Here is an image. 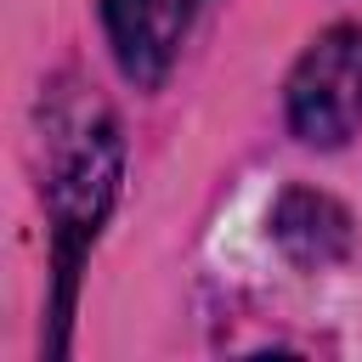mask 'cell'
Here are the masks:
<instances>
[{"instance_id":"cell-3","label":"cell","mask_w":362,"mask_h":362,"mask_svg":"<svg viewBox=\"0 0 362 362\" xmlns=\"http://www.w3.org/2000/svg\"><path fill=\"white\" fill-rule=\"evenodd\" d=\"M102 23H107V40H113L124 79L158 85L181 51V34L192 23V0H102Z\"/></svg>"},{"instance_id":"cell-4","label":"cell","mask_w":362,"mask_h":362,"mask_svg":"<svg viewBox=\"0 0 362 362\" xmlns=\"http://www.w3.org/2000/svg\"><path fill=\"white\" fill-rule=\"evenodd\" d=\"M272 238L277 249L305 266V272H322V266H339L351 255V215L328 198V192H311V187H288L272 209Z\"/></svg>"},{"instance_id":"cell-2","label":"cell","mask_w":362,"mask_h":362,"mask_svg":"<svg viewBox=\"0 0 362 362\" xmlns=\"http://www.w3.org/2000/svg\"><path fill=\"white\" fill-rule=\"evenodd\" d=\"M113 181H119V136L113 130H96L79 141V153L68 158L51 204H57V272H62V294H57V322L68 317V300H74V272H79V255L85 243L96 238V221L107 215V198H113Z\"/></svg>"},{"instance_id":"cell-1","label":"cell","mask_w":362,"mask_h":362,"mask_svg":"<svg viewBox=\"0 0 362 362\" xmlns=\"http://www.w3.org/2000/svg\"><path fill=\"white\" fill-rule=\"evenodd\" d=\"M362 119V28H328L288 74V124L311 147H339Z\"/></svg>"}]
</instances>
